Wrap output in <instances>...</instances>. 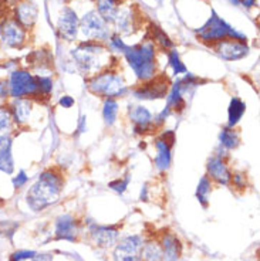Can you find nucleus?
<instances>
[{"label":"nucleus","mask_w":260,"mask_h":261,"mask_svg":"<svg viewBox=\"0 0 260 261\" xmlns=\"http://www.w3.org/2000/svg\"><path fill=\"white\" fill-rule=\"evenodd\" d=\"M61 186H63V179L59 173H56L52 169L43 172L39 180L27 192V204L34 212L46 209L50 204L59 200Z\"/></svg>","instance_id":"f257e3e1"},{"label":"nucleus","mask_w":260,"mask_h":261,"mask_svg":"<svg viewBox=\"0 0 260 261\" xmlns=\"http://www.w3.org/2000/svg\"><path fill=\"white\" fill-rule=\"evenodd\" d=\"M104 56H108V50L97 41H85L72 50L74 65L84 75H96L101 71L107 65L105 61H108Z\"/></svg>","instance_id":"f03ea898"},{"label":"nucleus","mask_w":260,"mask_h":261,"mask_svg":"<svg viewBox=\"0 0 260 261\" xmlns=\"http://www.w3.org/2000/svg\"><path fill=\"white\" fill-rule=\"evenodd\" d=\"M124 56L138 79L147 81L155 75V48L152 43H143L132 47L127 46Z\"/></svg>","instance_id":"7ed1b4c3"},{"label":"nucleus","mask_w":260,"mask_h":261,"mask_svg":"<svg viewBox=\"0 0 260 261\" xmlns=\"http://www.w3.org/2000/svg\"><path fill=\"white\" fill-rule=\"evenodd\" d=\"M7 90H9V98L19 99V98H40L39 87H37V77L33 75L32 72L16 68L10 71L9 79L6 80Z\"/></svg>","instance_id":"20e7f679"},{"label":"nucleus","mask_w":260,"mask_h":261,"mask_svg":"<svg viewBox=\"0 0 260 261\" xmlns=\"http://www.w3.org/2000/svg\"><path fill=\"white\" fill-rule=\"evenodd\" d=\"M198 37L205 43H219L222 40L234 39L245 41L246 36L241 32L234 30L233 27L229 26L225 20H222L215 10H212V17L206 21V24L198 30Z\"/></svg>","instance_id":"39448f33"},{"label":"nucleus","mask_w":260,"mask_h":261,"mask_svg":"<svg viewBox=\"0 0 260 261\" xmlns=\"http://www.w3.org/2000/svg\"><path fill=\"white\" fill-rule=\"evenodd\" d=\"M88 88H90V91L92 94L101 95V97L104 98L123 97L124 94L128 91V88H127L123 77L120 74H117V72L112 71L98 72V74H96L90 80Z\"/></svg>","instance_id":"423d86ee"},{"label":"nucleus","mask_w":260,"mask_h":261,"mask_svg":"<svg viewBox=\"0 0 260 261\" xmlns=\"http://www.w3.org/2000/svg\"><path fill=\"white\" fill-rule=\"evenodd\" d=\"M80 30L87 41L101 43L111 37L108 23L96 10H91L83 16V19L80 20Z\"/></svg>","instance_id":"0eeeda50"},{"label":"nucleus","mask_w":260,"mask_h":261,"mask_svg":"<svg viewBox=\"0 0 260 261\" xmlns=\"http://www.w3.org/2000/svg\"><path fill=\"white\" fill-rule=\"evenodd\" d=\"M27 40V30L13 17L0 23V43L6 48H21Z\"/></svg>","instance_id":"6e6552de"},{"label":"nucleus","mask_w":260,"mask_h":261,"mask_svg":"<svg viewBox=\"0 0 260 261\" xmlns=\"http://www.w3.org/2000/svg\"><path fill=\"white\" fill-rule=\"evenodd\" d=\"M169 91V80L162 75L156 79H150L134 90V95L139 99H156L165 98Z\"/></svg>","instance_id":"1a4fd4ad"},{"label":"nucleus","mask_w":260,"mask_h":261,"mask_svg":"<svg viewBox=\"0 0 260 261\" xmlns=\"http://www.w3.org/2000/svg\"><path fill=\"white\" fill-rule=\"evenodd\" d=\"M144 242L139 236H130L124 239L114 251V258L115 261H143Z\"/></svg>","instance_id":"9d476101"},{"label":"nucleus","mask_w":260,"mask_h":261,"mask_svg":"<svg viewBox=\"0 0 260 261\" xmlns=\"http://www.w3.org/2000/svg\"><path fill=\"white\" fill-rule=\"evenodd\" d=\"M80 30V20L77 13L72 7H63L57 21V32L59 36L65 41H74L77 39V33Z\"/></svg>","instance_id":"9b49d317"},{"label":"nucleus","mask_w":260,"mask_h":261,"mask_svg":"<svg viewBox=\"0 0 260 261\" xmlns=\"http://www.w3.org/2000/svg\"><path fill=\"white\" fill-rule=\"evenodd\" d=\"M215 51L223 60L236 61V60L246 57L249 54V47L246 46L245 41H241V40L226 39L219 43H215Z\"/></svg>","instance_id":"f8f14e48"},{"label":"nucleus","mask_w":260,"mask_h":261,"mask_svg":"<svg viewBox=\"0 0 260 261\" xmlns=\"http://www.w3.org/2000/svg\"><path fill=\"white\" fill-rule=\"evenodd\" d=\"M175 144V134L172 130L162 134V137L158 138L155 142L156 158L155 165L158 169L167 170L171 165V150Z\"/></svg>","instance_id":"ddd939ff"},{"label":"nucleus","mask_w":260,"mask_h":261,"mask_svg":"<svg viewBox=\"0 0 260 261\" xmlns=\"http://www.w3.org/2000/svg\"><path fill=\"white\" fill-rule=\"evenodd\" d=\"M39 17V7L32 0H21L14 6L13 19L19 21L26 30L32 29Z\"/></svg>","instance_id":"4468645a"},{"label":"nucleus","mask_w":260,"mask_h":261,"mask_svg":"<svg viewBox=\"0 0 260 261\" xmlns=\"http://www.w3.org/2000/svg\"><path fill=\"white\" fill-rule=\"evenodd\" d=\"M208 175L209 179L221 185H228L232 179V172L229 169L226 162L221 156H214L209 159L208 162Z\"/></svg>","instance_id":"2eb2a0df"},{"label":"nucleus","mask_w":260,"mask_h":261,"mask_svg":"<svg viewBox=\"0 0 260 261\" xmlns=\"http://www.w3.org/2000/svg\"><path fill=\"white\" fill-rule=\"evenodd\" d=\"M10 114L13 117L14 125L16 126H21L29 121L30 114H32L33 101L29 98H19V99H13L10 104L7 105Z\"/></svg>","instance_id":"dca6fc26"},{"label":"nucleus","mask_w":260,"mask_h":261,"mask_svg":"<svg viewBox=\"0 0 260 261\" xmlns=\"http://www.w3.org/2000/svg\"><path fill=\"white\" fill-rule=\"evenodd\" d=\"M12 148H13L12 135H2L0 134V172H5L7 175H12L14 170Z\"/></svg>","instance_id":"f3484780"},{"label":"nucleus","mask_w":260,"mask_h":261,"mask_svg":"<svg viewBox=\"0 0 260 261\" xmlns=\"http://www.w3.org/2000/svg\"><path fill=\"white\" fill-rule=\"evenodd\" d=\"M130 119L134 124V130L138 134H144V132L150 130L152 128V122H154L152 114L141 105L130 110Z\"/></svg>","instance_id":"a211bd4d"},{"label":"nucleus","mask_w":260,"mask_h":261,"mask_svg":"<svg viewBox=\"0 0 260 261\" xmlns=\"http://www.w3.org/2000/svg\"><path fill=\"white\" fill-rule=\"evenodd\" d=\"M90 233H91V239L94 243L100 247H111L118 239L117 230L114 227H107V226H92Z\"/></svg>","instance_id":"6ab92c4d"},{"label":"nucleus","mask_w":260,"mask_h":261,"mask_svg":"<svg viewBox=\"0 0 260 261\" xmlns=\"http://www.w3.org/2000/svg\"><path fill=\"white\" fill-rule=\"evenodd\" d=\"M77 224L74 222L72 216L64 215L60 216L56 223V236L57 239H63V240H70L73 242L77 236Z\"/></svg>","instance_id":"aec40b11"},{"label":"nucleus","mask_w":260,"mask_h":261,"mask_svg":"<svg viewBox=\"0 0 260 261\" xmlns=\"http://www.w3.org/2000/svg\"><path fill=\"white\" fill-rule=\"evenodd\" d=\"M97 12L107 23H112L120 12L121 0H97Z\"/></svg>","instance_id":"412c9836"},{"label":"nucleus","mask_w":260,"mask_h":261,"mask_svg":"<svg viewBox=\"0 0 260 261\" xmlns=\"http://www.w3.org/2000/svg\"><path fill=\"white\" fill-rule=\"evenodd\" d=\"M112 23L117 27L118 33H123V34H131L132 30L135 29V17H134V13L131 12V9L120 10Z\"/></svg>","instance_id":"4be33fe9"},{"label":"nucleus","mask_w":260,"mask_h":261,"mask_svg":"<svg viewBox=\"0 0 260 261\" xmlns=\"http://www.w3.org/2000/svg\"><path fill=\"white\" fill-rule=\"evenodd\" d=\"M27 63L33 65L36 70H49L53 65V57L47 50H37L27 56Z\"/></svg>","instance_id":"5701e85b"},{"label":"nucleus","mask_w":260,"mask_h":261,"mask_svg":"<svg viewBox=\"0 0 260 261\" xmlns=\"http://www.w3.org/2000/svg\"><path fill=\"white\" fill-rule=\"evenodd\" d=\"M163 253L162 257L165 261H178L181 254V246L174 236L163 237Z\"/></svg>","instance_id":"b1692460"},{"label":"nucleus","mask_w":260,"mask_h":261,"mask_svg":"<svg viewBox=\"0 0 260 261\" xmlns=\"http://www.w3.org/2000/svg\"><path fill=\"white\" fill-rule=\"evenodd\" d=\"M246 111V105L242 101L241 98L234 97L232 101H230V105H229V126L233 128L234 125L238 124L241 121V118L243 117V114Z\"/></svg>","instance_id":"393cba45"},{"label":"nucleus","mask_w":260,"mask_h":261,"mask_svg":"<svg viewBox=\"0 0 260 261\" xmlns=\"http://www.w3.org/2000/svg\"><path fill=\"white\" fill-rule=\"evenodd\" d=\"M14 121L9 107L0 105V134L2 135H10L14 129Z\"/></svg>","instance_id":"a878e982"},{"label":"nucleus","mask_w":260,"mask_h":261,"mask_svg":"<svg viewBox=\"0 0 260 261\" xmlns=\"http://www.w3.org/2000/svg\"><path fill=\"white\" fill-rule=\"evenodd\" d=\"M219 138H221V145L225 146L226 149H233L241 142L239 134L232 126H228V128H225V129L222 130Z\"/></svg>","instance_id":"bb28decb"},{"label":"nucleus","mask_w":260,"mask_h":261,"mask_svg":"<svg viewBox=\"0 0 260 261\" xmlns=\"http://www.w3.org/2000/svg\"><path fill=\"white\" fill-rule=\"evenodd\" d=\"M118 114V102L114 98H107L104 102V110H103V117L107 125H112L117 119Z\"/></svg>","instance_id":"cd10ccee"},{"label":"nucleus","mask_w":260,"mask_h":261,"mask_svg":"<svg viewBox=\"0 0 260 261\" xmlns=\"http://www.w3.org/2000/svg\"><path fill=\"white\" fill-rule=\"evenodd\" d=\"M162 251L154 243L147 244L143 247V254H141V260L144 261H162Z\"/></svg>","instance_id":"c85d7f7f"},{"label":"nucleus","mask_w":260,"mask_h":261,"mask_svg":"<svg viewBox=\"0 0 260 261\" xmlns=\"http://www.w3.org/2000/svg\"><path fill=\"white\" fill-rule=\"evenodd\" d=\"M210 188H212V185H210V179L208 176H203L201 179V182L198 185V190H196V197H198V200L203 204V206H206L208 204V197L209 193H210Z\"/></svg>","instance_id":"c756f323"},{"label":"nucleus","mask_w":260,"mask_h":261,"mask_svg":"<svg viewBox=\"0 0 260 261\" xmlns=\"http://www.w3.org/2000/svg\"><path fill=\"white\" fill-rule=\"evenodd\" d=\"M151 32H152V39H154V41L155 43H158L159 46L162 47V48H172L174 47V44H172V41L169 40V37L165 34V33L159 29V27L156 26H152V29H151Z\"/></svg>","instance_id":"7c9ffc66"},{"label":"nucleus","mask_w":260,"mask_h":261,"mask_svg":"<svg viewBox=\"0 0 260 261\" xmlns=\"http://www.w3.org/2000/svg\"><path fill=\"white\" fill-rule=\"evenodd\" d=\"M168 61H169V65L172 67V70H174V72H175L176 75L178 74H185L186 72V67L183 65V63L181 61V59H179V54L176 53V50H171V51L168 53Z\"/></svg>","instance_id":"2f4dec72"},{"label":"nucleus","mask_w":260,"mask_h":261,"mask_svg":"<svg viewBox=\"0 0 260 261\" xmlns=\"http://www.w3.org/2000/svg\"><path fill=\"white\" fill-rule=\"evenodd\" d=\"M37 77V87H39V95L41 97H49L53 91V80L46 75H36Z\"/></svg>","instance_id":"473e14b6"},{"label":"nucleus","mask_w":260,"mask_h":261,"mask_svg":"<svg viewBox=\"0 0 260 261\" xmlns=\"http://www.w3.org/2000/svg\"><path fill=\"white\" fill-rule=\"evenodd\" d=\"M108 47H110L111 51H115V53H123L125 51V48H127V44L124 43L123 39L120 37V34H114V36H111L110 39H108Z\"/></svg>","instance_id":"72a5a7b5"},{"label":"nucleus","mask_w":260,"mask_h":261,"mask_svg":"<svg viewBox=\"0 0 260 261\" xmlns=\"http://www.w3.org/2000/svg\"><path fill=\"white\" fill-rule=\"evenodd\" d=\"M27 180H29V176H27V173L25 172V170H19V173L12 179L13 186L16 188V189H21V188H23V186L27 183Z\"/></svg>","instance_id":"f704fd0d"},{"label":"nucleus","mask_w":260,"mask_h":261,"mask_svg":"<svg viewBox=\"0 0 260 261\" xmlns=\"http://www.w3.org/2000/svg\"><path fill=\"white\" fill-rule=\"evenodd\" d=\"M36 255L34 251H29V250H21V251H16L13 255H12V260L10 261H25L27 258H33Z\"/></svg>","instance_id":"c9c22d12"},{"label":"nucleus","mask_w":260,"mask_h":261,"mask_svg":"<svg viewBox=\"0 0 260 261\" xmlns=\"http://www.w3.org/2000/svg\"><path fill=\"white\" fill-rule=\"evenodd\" d=\"M128 182H130V177H127V179H124V180H114V182L110 183V188L112 190H115L118 193H123L124 190L127 189V186H128Z\"/></svg>","instance_id":"e433bc0d"},{"label":"nucleus","mask_w":260,"mask_h":261,"mask_svg":"<svg viewBox=\"0 0 260 261\" xmlns=\"http://www.w3.org/2000/svg\"><path fill=\"white\" fill-rule=\"evenodd\" d=\"M230 182L233 183V186L234 188H238V189H243V188L246 186L245 176H243V175H241V173H234V175H232Z\"/></svg>","instance_id":"4c0bfd02"},{"label":"nucleus","mask_w":260,"mask_h":261,"mask_svg":"<svg viewBox=\"0 0 260 261\" xmlns=\"http://www.w3.org/2000/svg\"><path fill=\"white\" fill-rule=\"evenodd\" d=\"M60 105L63 108H72L73 105H74V99L72 97H68V95H64V97L60 99Z\"/></svg>","instance_id":"58836bf2"},{"label":"nucleus","mask_w":260,"mask_h":261,"mask_svg":"<svg viewBox=\"0 0 260 261\" xmlns=\"http://www.w3.org/2000/svg\"><path fill=\"white\" fill-rule=\"evenodd\" d=\"M33 261H53V257L50 254H36Z\"/></svg>","instance_id":"ea45409f"},{"label":"nucleus","mask_w":260,"mask_h":261,"mask_svg":"<svg viewBox=\"0 0 260 261\" xmlns=\"http://www.w3.org/2000/svg\"><path fill=\"white\" fill-rule=\"evenodd\" d=\"M239 5H242L243 7H246V9H250V7L256 6V0H241Z\"/></svg>","instance_id":"a19ab883"},{"label":"nucleus","mask_w":260,"mask_h":261,"mask_svg":"<svg viewBox=\"0 0 260 261\" xmlns=\"http://www.w3.org/2000/svg\"><path fill=\"white\" fill-rule=\"evenodd\" d=\"M3 3H6V5H9V6H16L17 3H20L21 0H2Z\"/></svg>","instance_id":"79ce46f5"},{"label":"nucleus","mask_w":260,"mask_h":261,"mask_svg":"<svg viewBox=\"0 0 260 261\" xmlns=\"http://www.w3.org/2000/svg\"><path fill=\"white\" fill-rule=\"evenodd\" d=\"M229 2H230L232 5H239V2H241V0H229Z\"/></svg>","instance_id":"37998d69"},{"label":"nucleus","mask_w":260,"mask_h":261,"mask_svg":"<svg viewBox=\"0 0 260 261\" xmlns=\"http://www.w3.org/2000/svg\"><path fill=\"white\" fill-rule=\"evenodd\" d=\"M0 5H2V0H0Z\"/></svg>","instance_id":"c03bdc74"},{"label":"nucleus","mask_w":260,"mask_h":261,"mask_svg":"<svg viewBox=\"0 0 260 261\" xmlns=\"http://www.w3.org/2000/svg\"><path fill=\"white\" fill-rule=\"evenodd\" d=\"M0 202H2V199H0Z\"/></svg>","instance_id":"a18cd8bd"}]
</instances>
